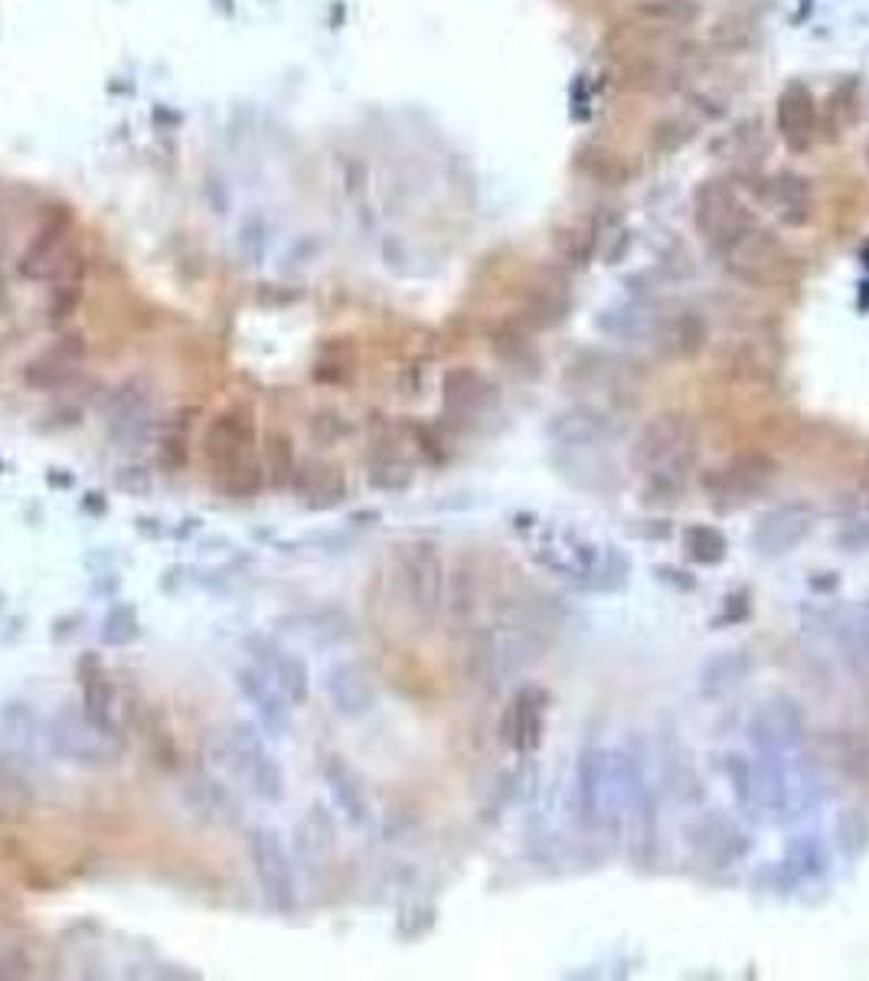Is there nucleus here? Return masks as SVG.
Instances as JSON below:
<instances>
[{
	"mask_svg": "<svg viewBox=\"0 0 869 981\" xmlns=\"http://www.w3.org/2000/svg\"><path fill=\"white\" fill-rule=\"evenodd\" d=\"M696 458V436L689 419L681 412H661L644 422L634 439L631 468L644 474V504H674L686 481V471Z\"/></svg>",
	"mask_w": 869,
	"mask_h": 981,
	"instance_id": "1",
	"label": "nucleus"
},
{
	"mask_svg": "<svg viewBox=\"0 0 869 981\" xmlns=\"http://www.w3.org/2000/svg\"><path fill=\"white\" fill-rule=\"evenodd\" d=\"M533 556L553 576H562L582 589L615 592L627 580V556L618 546H599L589 537H579L572 530L546 533L536 543Z\"/></svg>",
	"mask_w": 869,
	"mask_h": 981,
	"instance_id": "2",
	"label": "nucleus"
},
{
	"mask_svg": "<svg viewBox=\"0 0 869 981\" xmlns=\"http://www.w3.org/2000/svg\"><path fill=\"white\" fill-rule=\"evenodd\" d=\"M396 573H399V586H402L409 609L416 612V619L426 625H434L444 609V595H448V566H444L438 543L434 540L399 543L396 546Z\"/></svg>",
	"mask_w": 869,
	"mask_h": 981,
	"instance_id": "3",
	"label": "nucleus"
},
{
	"mask_svg": "<svg viewBox=\"0 0 869 981\" xmlns=\"http://www.w3.org/2000/svg\"><path fill=\"white\" fill-rule=\"evenodd\" d=\"M572 811L589 831L615 828V749L589 743L572 769Z\"/></svg>",
	"mask_w": 869,
	"mask_h": 981,
	"instance_id": "4",
	"label": "nucleus"
},
{
	"mask_svg": "<svg viewBox=\"0 0 869 981\" xmlns=\"http://www.w3.org/2000/svg\"><path fill=\"white\" fill-rule=\"evenodd\" d=\"M246 850L265 907L278 916L295 913L298 910V877H295V864L282 841V831L275 825H255L248 831Z\"/></svg>",
	"mask_w": 869,
	"mask_h": 981,
	"instance_id": "5",
	"label": "nucleus"
},
{
	"mask_svg": "<svg viewBox=\"0 0 869 981\" xmlns=\"http://www.w3.org/2000/svg\"><path fill=\"white\" fill-rule=\"evenodd\" d=\"M43 743L57 759L79 769H112L122 756V743L102 736L82 714V707H60L57 714H50L43 723Z\"/></svg>",
	"mask_w": 869,
	"mask_h": 981,
	"instance_id": "6",
	"label": "nucleus"
},
{
	"mask_svg": "<svg viewBox=\"0 0 869 981\" xmlns=\"http://www.w3.org/2000/svg\"><path fill=\"white\" fill-rule=\"evenodd\" d=\"M683 841L693 850L696 860H703L706 867H716V870L739 864L752 850V835L736 818H729L719 808L689 815L683 821Z\"/></svg>",
	"mask_w": 869,
	"mask_h": 981,
	"instance_id": "7",
	"label": "nucleus"
},
{
	"mask_svg": "<svg viewBox=\"0 0 869 981\" xmlns=\"http://www.w3.org/2000/svg\"><path fill=\"white\" fill-rule=\"evenodd\" d=\"M745 736L755 753L795 756L807 736L805 707L791 694H771L752 711Z\"/></svg>",
	"mask_w": 869,
	"mask_h": 981,
	"instance_id": "8",
	"label": "nucleus"
},
{
	"mask_svg": "<svg viewBox=\"0 0 869 981\" xmlns=\"http://www.w3.org/2000/svg\"><path fill=\"white\" fill-rule=\"evenodd\" d=\"M255 442H258V422L255 412L246 402H236L213 416L203 432V458L213 464L216 474H226L248 458H255Z\"/></svg>",
	"mask_w": 869,
	"mask_h": 981,
	"instance_id": "9",
	"label": "nucleus"
},
{
	"mask_svg": "<svg viewBox=\"0 0 869 981\" xmlns=\"http://www.w3.org/2000/svg\"><path fill=\"white\" fill-rule=\"evenodd\" d=\"M693 210H696V226H699L703 239L719 253H726L733 243L743 239L752 226H758L752 210L723 184H706L696 194Z\"/></svg>",
	"mask_w": 869,
	"mask_h": 981,
	"instance_id": "10",
	"label": "nucleus"
},
{
	"mask_svg": "<svg viewBox=\"0 0 869 981\" xmlns=\"http://www.w3.org/2000/svg\"><path fill=\"white\" fill-rule=\"evenodd\" d=\"M814 527H817V511L810 504L805 501L778 504L755 518L748 530V546L758 556H785L805 543Z\"/></svg>",
	"mask_w": 869,
	"mask_h": 981,
	"instance_id": "11",
	"label": "nucleus"
},
{
	"mask_svg": "<svg viewBox=\"0 0 869 981\" xmlns=\"http://www.w3.org/2000/svg\"><path fill=\"white\" fill-rule=\"evenodd\" d=\"M327 704L337 717L360 719L376 711L379 704V691L372 684L370 671L354 661V657H337L324 667V681H320Z\"/></svg>",
	"mask_w": 869,
	"mask_h": 981,
	"instance_id": "12",
	"label": "nucleus"
},
{
	"mask_svg": "<svg viewBox=\"0 0 869 981\" xmlns=\"http://www.w3.org/2000/svg\"><path fill=\"white\" fill-rule=\"evenodd\" d=\"M546 711H550V694L536 684L520 687L500 717V736L517 756H533L543 743L546 733Z\"/></svg>",
	"mask_w": 869,
	"mask_h": 981,
	"instance_id": "13",
	"label": "nucleus"
},
{
	"mask_svg": "<svg viewBox=\"0 0 869 981\" xmlns=\"http://www.w3.org/2000/svg\"><path fill=\"white\" fill-rule=\"evenodd\" d=\"M75 677H79V691H82V714L89 723L109 736L112 743H122V723H119V691L112 674L105 671L102 657L95 652H85L75 664Z\"/></svg>",
	"mask_w": 869,
	"mask_h": 981,
	"instance_id": "14",
	"label": "nucleus"
},
{
	"mask_svg": "<svg viewBox=\"0 0 869 981\" xmlns=\"http://www.w3.org/2000/svg\"><path fill=\"white\" fill-rule=\"evenodd\" d=\"M246 654L252 657L255 667H262V671L275 681V687H278L295 707L308 704L310 671L301 654H292L288 648H282L272 635H258V632L246 638Z\"/></svg>",
	"mask_w": 869,
	"mask_h": 981,
	"instance_id": "15",
	"label": "nucleus"
},
{
	"mask_svg": "<svg viewBox=\"0 0 869 981\" xmlns=\"http://www.w3.org/2000/svg\"><path fill=\"white\" fill-rule=\"evenodd\" d=\"M236 687H239V694L246 697L248 707L255 711L258 726H262L268 736H275V739L292 736V729H295V704L275 687V681H272L262 667L243 664V667L236 671Z\"/></svg>",
	"mask_w": 869,
	"mask_h": 981,
	"instance_id": "16",
	"label": "nucleus"
},
{
	"mask_svg": "<svg viewBox=\"0 0 869 981\" xmlns=\"http://www.w3.org/2000/svg\"><path fill=\"white\" fill-rule=\"evenodd\" d=\"M546 439L550 446L569 449V452L599 449L602 442L612 439V419L589 402H575L546 419Z\"/></svg>",
	"mask_w": 869,
	"mask_h": 981,
	"instance_id": "17",
	"label": "nucleus"
},
{
	"mask_svg": "<svg viewBox=\"0 0 869 981\" xmlns=\"http://www.w3.org/2000/svg\"><path fill=\"white\" fill-rule=\"evenodd\" d=\"M755 805L758 815L788 825L795 821V801H791V756L775 753H755Z\"/></svg>",
	"mask_w": 869,
	"mask_h": 981,
	"instance_id": "18",
	"label": "nucleus"
},
{
	"mask_svg": "<svg viewBox=\"0 0 869 981\" xmlns=\"http://www.w3.org/2000/svg\"><path fill=\"white\" fill-rule=\"evenodd\" d=\"M105 422L119 446L141 442L151 432V390L141 380H127L105 399Z\"/></svg>",
	"mask_w": 869,
	"mask_h": 981,
	"instance_id": "19",
	"label": "nucleus"
},
{
	"mask_svg": "<svg viewBox=\"0 0 869 981\" xmlns=\"http://www.w3.org/2000/svg\"><path fill=\"white\" fill-rule=\"evenodd\" d=\"M292 491L301 498L308 511H334L337 504L347 501L350 484H347L344 464L327 458H308V461H298Z\"/></svg>",
	"mask_w": 869,
	"mask_h": 981,
	"instance_id": "20",
	"label": "nucleus"
},
{
	"mask_svg": "<svg viewBox=\"0 0 869 981\" xmlns=\"http://www.w3.org/2000/svg\"><path fill=\"white\" fill-rule=\"evenodd\" d=\"M324 785L330 791L334 808L344 815L347 825L354 828H367L372 821V805L367 795V779L344 759V756H330L324 763Z\"/></svg>",
	"mask_w": 869,
	"mask_h": 981,
	"instance_id": "21",
	"label": "nucleus"
},
{
	"mask_svg": "<svg viewBox=\"0 0 869 981\" xmlns=\"http://www.w3.org/2000/svg\"><path fill=\"white\" fill-rule=\"evenodd\" d=\"M82 357H85V340H82V334H65V337H60L53 347H47L40 357H33V360L27 364V370H23V384L33 387V390H60V387H65V384L75 377Z\"/></svg>",
	"mask_w": 869,
	"mask_h": 981,
	"instance_id": "22",
	"label": "nucleus"
},
{
	"mask_svg": "<svg viewBox=\"0 0 869 981\" xmlns=\"http://www.w3.org/2000/svg\"><path fill=\"white\" fill-rule=\"evenodd\" d=\"M752 667H755V661H752L748 648H723V652L709 654L696 667V694L703 701H723V697L736 694L752 677Z\"/></svg>",
	"mask_w": 869,
	"mask_h": 981,
	"instance_id": "23",
	"label": "nucleus"
},
{
	"mask_svg": "<svg viewBox=\"0 0 869 981\" xmlns=\"http://www.w3.org/2000/svg\"><path fill=\"white\" fill-rule=\"evenodd\" d=\"M494 387L478 370L458 367V370L444 374V380H441L444 412L454 416V419H478L494 406Z\"/></svg>",
	"mask_w": 869,
	"mask_h": 981,
	"instance_id": "24",
	"label": "nucleus"
},
{
	"mask_svg": "<svg viewBox=\"0 0 869 981\" xmlns=\"http://www.w3.org/2000/svg\"><path fill=\"white\" fill-rule=\"evenodd\" d=\"M292 845L295 854L301 857V864L317 867L320 860H327L334 848H337V821L327 811L324 801H314L308 811L298 818L295 831H292Z\"/></svg>",
	"mask_w": 869,
	"mask_h": 981,
	"instance_id": "25",
	"label": "nucleus"
},
{
	"mask_svg": "<svg viewBox=\"0 0 869 981\" xmlns=\"http://www.w3.org/2000/svg\"><path fill=\"white\" fill-rule=\"evenodd\" d=\"M200 409L190 406L184 412H174L171 419L161 422V432L154 439V461L164 474H177L184 471L186 461H190V426L196 422Z\"/></svg>",
	"mask_w": 869,
	"mask_h": 981,
	"instance_id": "26",
	"label": "nucleus"
},
{
	"mask_svg": "<svg viewBox=\"0 0 869 981\" xmlns=\"http://www.w3.org/2000/svg\"><path fill=\"white\" fill-rule=\"evenodd\" d=\"M184 801L186 808L206 825H229V821L239 818V801L229 795V788L219 785L216 779H206V776L186 785Z\"/></svg>",
	"mask_w": 869,
	"mask_h": 981,
	"instance_id": "27",
	"label": "nucleus"
},
{
	"mask_svg": "<svg viewBox=\"0 0 869 981\" xmlns=\"http://www.w3.org/2000/svg\"><path fill=\"white\" fill-rule=\"evenodd\" d=\"M262 461H265V474H268V488L272 491H292L295 471H298V449H295V436L282 426H272L262 436Z\"/></svg>",
	"mask_w": 869,
	"mask_h": 981,
	"instance_id": "28",
	"label": "nucleus"
},
{
	"mask_svg": "<svg viewBox=\"0 0 869 981\" xmlns=\"http://www.w3.org/2000/svg\"><path fill=\"white\" fill-rule=\"evenodd\" d=\"M262 753H268L265 749V739H262V729H258V723L255 719H236L229 729H226V736H223V746H219V766H226L233 776H246V769L262 756Z\"/></svg>",
	"mask_w": 869,
	"mask_h": 981,
	"instance_id": "29",
	"label": "nucleus"
},
{
	"mask_svg": "<svg viewBox=\"0 0 869 981\" xmlns=\"http://www.w3.org/2000/svg\"><path fill=\"white\" fill-rule=\"evenodd\" d=\"M830 870V854L817 835H795L781 854V873L788 880H817Z\"/></svg>",
	"mask_w": 869,
	"mask_h": 981,
	"instance_id": "30",
	"label": "nucleus"
},
{
	"mask_svg": "<svg viewBox=\"0 0 869 981\" xmlns=\"http://www.w3.org/2000/svg\"><path fill=\"white\" fill-rule=\"evenodd\" d=\"M778 125H781V134L788 137L791 147H798V151L810 147V137H814V99H810L805 85H791L781 95Z\"/></svg>",
	"mask_w": 869,
	"mask_h": 981,
	"instance_id": "31",
	"label": "nucleus"
},
{
	"mask_svg": "<svg viewBox=\"0 0 869 981\" xmlns=\"http://www.w3.org/2000/svg\"><path fill=\"white\" fill-rule=\"evenodd\" d=\"M834 638L840 645V652L847 657V664L869 681V619L863 612H850L840 615L834 622Z\"/></svg>",
	"mask_w": 869,
	"mask_h": 981,
	"instance_id": "32",
	"label": "nucleus"
},
{
	"mask_svg": "<svg viewBox=\"0 0 869 981\" xmlns=\"http://www.w3.org/2000/svg\"><path fill=\"white\" fill-rule=\"evenodd\" d=\"M683 550L699 566H719L729 556V540L713 523H689L683 530Z\"/></svg>",
	"mask_w": 869,
	"mask_h": 981,
	"instance_id": "33",
	"label": "nucleus"
},
{
	"mask_svg": "<svg viewBox=\"0 0 869 981\" xmlns=\"http://www.w3.org/2000/svg\"><path fill=\"white\" fill-rule=\"evenodd\" d=\"M0 733H3V743L7 746L30 749L33 739L43 736V726H40L37 711L27 701H10V704L0 707Z\"/></svg>",
	"mask_w": 869,
	"mask_h": 981,
	"instance_id": "34",
	"label": "nucleus"
},
{
	"mask_svg": "<svg viewBox=\"0 0 869 981\" xmlns=\"http://www.w3.org/2000/svg\"><path fill=\"white\" fill-rule=\"evenodd\" d=\"M723 779H726L729 791H733L736 808L743 815H748V818H755L758 815V805H755V763L745 753L729 749L723 756Z\"/></svg>",
	"mask_w": 869,
	"mask_h": 981,
	"instance_id": "35",
	"label": "nucleus"
},
{
	"mask_svg": "<svg viewBox=\"0 0 869 981\" xmlns=\"http://www.w3.org/2000/svg\"><path fill=\"white\" fill-rule=\"evenodd\" d=\"M141 638V615L134 602H115L105 609L102 615V629H99V642L105 648H127Z\"/></svg>",
	"mask_w": 869,
	"mask_h": 981,
	"instance_id": "36",
	"label": "nucleus"
},
{
	"mask_svg": "<svg viewBox=\"0 0 869 981\" xmlns=\"http://www.w3.org/2000/svg\"><path fill=\"white\" fill-rule=\"evenodd\" d=\"M265 484H268V474H265V461L258 456L248 458L246 464H239L226 474H219V481H216L219 494L229 501H252L265 491Z\"/></svg>",
	"mask_w": 869,
	"mask_h": 981,
	"instance_id": "37",
	"label": "nucleus"
},
{
	"mask_svg": "<svg viewBox=\"0 0 869 981\" xmlns=\"http://www.w3.org/2000/svg\"><path fill=\"white\" fill-rule=\"evenodd\" d=\"M243 779H246L248 788H252V795H255L258 801L278 805V801H285V795H288L285 773H282V766H278V759H275L272 753H262V756L248 766Z\"/></svg>",
	"mask_w": 869,
	"mask_h": 981,
	"instance_id": "38",
	"label": "nucleus"
},
{
	"mask_svg": "<svg viewBox=\"0 0 869 981\" xmlns=\"http://www.w3.org/2000/svg\"><path fill=\"white\" fill-rule=\"evenodd\" d=\"M834 835L847 860H860L869 850V818L863 808H844L834 821Z\"/></svg>",
	"mask_w": 869,
	"mask_h": 981,
	"instance_id": "39",
	"label": "nucleus"
},
{
	"mask_svg": "<svg viewBox=\"0 0 869 981\" xmlns=\"http://www.w3.org/2000/svg\"><path fill=\"white\" fill-rule=\"evenodd\" d=\"M308 432L317 449H330V446H337V442H344V439L354 436V422L340 409L324 406V409H317L308 419Z\"/></svg>",
	"mask_w": 869,
	"mask_h": 981,
	"instance_id": "40",
	"label": "nucleus"
},
{
	"mask_svg": "<svg viewBox=\"0 0 869 981\" xmlns=\"http://www.w3.org/2000/svg\"><path fill=\"white\" fill-rule=\"evenodd\" d=\"M367 481H370L372 491H386V494L406 491V488L412 484V464L402 461L399 456L372 458L370 471H367Z\"/></svg>",
	"mask_w": 869,
	"mask_h": 981,
	"instance_id": "41",
	"label": "nucleus"
},
{
	"mask_svg": "<svg viewBox=\"0 0 869 981\" xmlns=\"http://www.w3.org/2000/svg\"><path fill=\"white\" fill-rule=\"evenodd\" d=\"M834 546L844 553H869V511L857 514L834 533Z\"/></svg>",
	"mask_w": 869,
	"mask_h": 981,
	"instance_id": "42",
	"label": "nucleus"
},
{
	"mask_svg": "<svg viewBox=\"0 0 869 981\" xmlns=\"http://www.w3.org/2000/svg\"><path fill=\"white\" fill-rule=\"evenodd\" d=\"M115 488L127 498H147L154 491V474L144 464H124L115 474Z\"/></svg>",
	"mask_w": 869,
	"mask_h": 981,
	"instance_id": "43",
	"label": "nucleus"
},
{
	"mask_svg": "<svg viewBox=\"0 0 869 981\" xmlns=\"http://www.w3.org/2000/svg\"><path fill=\"white\" fill-rule=\"evenodd\" d=\"M33 965L23 952H7L0 956V979H30Z\"/></svg>",
	"mask_w": 869,
	"mask_h": 981,
	"instance_id": "44",
	"label": "nucleus"
},
{
	"mask_svg": "<svg viewBox=\"0 0 869 981\" xmlns=\"http://www.w3.org/2000/svg\"><path fill=\"white\" fill-rule=\"evenodd\" d=\"M674 3H681V0H654L644 13H647L651 20H661V23H683V20L696 17V13H686V10H671Z\"/></svg>",
	"mask_w": 869,
	"mask_h": 981,
	"instance_id": "45",
	"label": "nucleus"
},
{
	"mask_svg": "<svg viewBox=\"0 0 869 981\" xmlns=\"http://www.w3.org/2000/svg\"><path fill=\"white\" fill-rule=\"evenodd\" d=\"M840 766H847L860 779H869V743H853V749L847 753V759H840Z\"/></svg>",
	"mask_w": 869,
	"mask_h": 981,
	"instance_id": "46",
	"label": "nucleus"
},
{
	"mask_svg": "<svg viewBox=\"0 0 869 981\" xmlns=\"http://www.w3.org/2000/svg\"><path fill=\"white\" fill-rule=\"evenodd\" d=\"M82 508H85V511H89V514H105V511H109V504H105V498H102V494H95V491H92V494H85V501H82Z\"/></svg>",
	"mask_w": 869,
	"mask_h": 981,
	"instance_id": "47",
	"label": "nucleus"
},
{
	"mask_svg": "<svg viewBox=\"0 0 869 981\" xmlns=\"http://www.w3.org/2000/svg\"><path fill=\"white\" fill-rule=\"evenodd\" d=\"M137 530L147 533V537H161V533H164V527H161L157 518H137Z\"/></svg>",
	"mask_w": 869,
	"mask_h": 981,
	"instance_id": "48",
	"label": "nucleus"
},
{
	"mask_svg": "<svg viewBox=\"0 0 869 981\" xmlns=\"http://www.w3.org/2000/svg\"><path fill=\"white\" fill-rule=\"evenodd\" d=\"M364 521H379V511H357V514H350V523Z\"/></svg>",
	"mask_w": 869,
	"mask_h": 981,
	"instance_id": "49",
	"label": "nucleus"
},
{
	"mask_svg": "<svg viewBox=\"0 0 869 981\" xmlns=\"http://www.w3.org/2000/svg\"><path fill=\"white\" fill-rule=\"evenodd\" d=\"M860 612H863V615H867V619H869V602H867V605H863V609H860Z\"/></svg>",
	"mask_w": 869,
	"mask_h": 981,
	"instance_id": "50",
	"label": "nucleus"
},
{
	"mask_svg": "<svg viewBox=\"0 0 869 981\" xmlns=\"http://www.w3.org/2000/svg\"><path fill=\"white\" fill-rule=\"evenodd\" d=\"M867 164H869V147H867Z\"/></svg>",
	"mask_w": 869,
	"mask_h": 981,
	"instance_id": "51",
	"label": "nucleus"
}]
</instances>
